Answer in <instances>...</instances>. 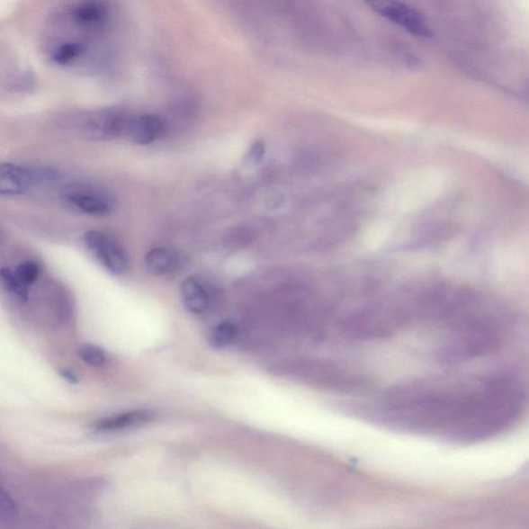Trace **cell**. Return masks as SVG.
<instances>
[{"instance_id": "obj_20", "label": "cell", "mask_w": 529, "mask_h": 529, "mask_svg": "<svg viewBox=\"0 0 529 529\" xmlns=\"http://www.w3.org/2000/svg\"><path fill=\"white\" fill-rule=\"evenodd\" d=\"M5 61H6V58L4 55V50H2V49H0V71H4V67H5Z\"/></svg>"}, {"instance_id": "obj_19", "label": "cell", "mask_w": 529, "mask_h": 529, "mask_svg": "<svg viewBox=\"0 0 529 529\" xmlns=\"http://www.w3.org/2000/svg\"><path fill=\"white\" fill-rule=\"evenodd\" d=\"M59 373L62 378L67 380L68 382H72V384H76V382L79 381V379L78 377H76V374L74 372L69 371V369H61Z\"/></svg>"}, {"instance_id": "obj_18", "label": "cell", "mask_w": 529, "mask_h": 529, "mask_svg": "<svg viewBox=\"0 0 529 529\" xmlns=\"http://www.w3.org/2000/svg\"><path fill=\"white\" fill-rule=\"evenodd\" d=\"M264 152H266V148H264L263 142L257 141L254 143L248 153V161L253 165L262 163L264 157Z\"/></svg>"}, {"instance_id": "obj_16", "label": "cell", "mask_w": 529, "mask_h": 529, "mask_svg": "<svg viewBox=\"0 0 529 529\" xmlns=\"http://www.w3.org/2000/svg\"><path fill=\"white\" fill-rule=\"evenodd\" d=\"M19 510L15 500L11 494L0 484V518L5 521H13L18 518Z\"/></svg>"}, {"instance_id": "obj_6", "label": "cell", "mask_w": 529, "mask_h": 529, "mask_svg": "<svg viewBox=\"0 0 529 529\" xmlns=\"http://www.w3.org/2000/svg\"><path fill=\"white\" fill-rule=\"evenodd\" d=\"M127 111L107 108L89 113L82 122L85 136L94 141H108L123 136L130 118Z\"/></svg>"}, {"instance_id": "obj_11", "label": "cell", "mask_w": 529, "mask_h": 529, "mask_svg": "<svg viewBox=\"0 0 529 529\" xmlns=\"http://www.w3.org/2000/svg\"><path fill=\"white\" fill-rule=\"evenodd\" d=\"M180 294L185 309L193 315H203L211 306V296L198 278H186L181 283Z\"/></svg>"}, {"instance_id": "obj_10", "label": "cell", "mask_w": 529, "mask_h": 529, "mask_svg": "<svg viewBox=\"0 0 529 529\" xmlns=\"http://www.w3.org/2000/svg\"><path fill=\"white\" fill-rule=\"evenodd\" d=\"M155 419V414L148 409L130 410L94 421L92 427L99 433H118L127 429L138 428Z\"/></svg>"}, {"instance_id": "obj_8", "label": "cell", "mask_w": 529, "mask_h": 529, "mask_svg": "<svg viewBox=\"0 0 529 529\" xmlns=\"http://www.w3.org/2000/svg\"><path fill=\"white\" fill-rule=\"evenodd\" d=\"M37 186L32 166L0 163V196H20Z\"/></svg>"}, {"instance_id": "obj_5", "label": "cell", "mask_w": 529, "mask_h": 529, "mask_svg": "<svg viewBox=\"0 0 529 529\" xmlns=\"http://www.w3.org/2000/svg\"><path fill=\"white\" fill-rule=\"evenodd\" d=\"M381 17L391 21L413 36L427 38L431 31L426 20L413 8L399 0H365Z\"/></svg>"}, {"instance_id": "obj_2", "label": "cell", "mask_w": 529, "mask_h": 529, "mask_svg": "<svg viewBox=\"0 0 529 529\" xmlns=\"http://www.w3.org/2000/svg\"><path fill=\"white\" fill-rule=\"evenodd\" d=\"M503 343L499 323L491 318L463 317L454 323L436 357L444 364L462 363L497 352Z\"/></svg>"}, {"instance_id": "obj_1", "label": "cell", "mask_w": 529, "mask_h": 529, "mask_svg": "<svg viewBox=\"0 0 529 529\" xmlns=\"http://www.w3.org/2000/svg\"><path fill=\"white\" fill-rule=\"evenodd\" d=\"M525 405L521 382L506 373L403 382L381 400L382 414L397 426L469 443L511 428Z\"/></svg>"}, {"instance_id": "obj_15", "label": "cell", "mask_w": 529, "mask_h": 529, "mask_svg": "<svg viewBox=\"0 0 529 529\" xmlns=\"http://www.w3.org/2000/svg\"><path fill=\"white\" fill-rule=\"evenodd\" d=\"M80 359L86 364L94 367H101L107 363V354L102 347L94 345H82L78 351Z\"/></svg>"}, {"instance_id": "obj_4", "label": "cell", "mask_w": 529, "mask_h": 529, "mask_svg": "<svg viewBox=\"0 0 529 529\" xmlns=\"http://www.w3.org/2000/svg\"><path fill=\"white\" fill-rule=\"evenodd\" d=\"M60 198L69 207L82 213L104 217L112 212L116 201L107 191L92 184H69L62 187Z\"/></svg>"}, {"instance_id": "obj_12", "label": "cell", "mask_w": 529, "mask_h": 529, "mask_svg": "<svg viewBox=\"0 0 529 529\" xmlns=\"http://www.w3.org/2000/svg\"><path fill=\"white\" fill-rule=\"evenodd\" d=\"M179 256L166 247L149 250L144 257L145 269L153 276L169 275L179 267Z\"/></svg>"}, {"instance_id": "obj_13", "label": "cell", "mask_w": 529, "mask_h": 529, "mask_svg": "<svg viewBox=\"0 0 529 529\" xmlns=\"http://www.w3.org/2000/svg\"><path fill=\"white\" fill-rule=\"evenodd\" d=\"M0 283L3 284L6 291L20 300H26L29 298L30 287L19 280L13 270L10 268L0 269Z\"/></svg>"}, {"instance_id": "obj_14", "label": "cell", "mask_w": 529, "mask_h": 529, "mask_svg": "<svg viewBox=\"0 0 529 529\" xmlns=\"http://www.w3.org/2000/svg\"><path fill=\"white\" fill-rule=\"evenodd\" d=\"M237 336V326L232 322H222L211 331L209 343L213 347L220 349L232 343Z\"/></svg>"}, {"instance_id": "obj_7", "label": "cell", "mask_w": 529, "mask_h": 529, "mask_svg": "<svg viewBox=\"0 0 529 529\" xmlns=\"http://www.w3.org/2000/svg\"><path fill=\"white\" fill-rule=\"evenodd\" d=\"M85 241L89 252L110 273L121 276L127 273L129 269L127 255L106 234L89 231L85 235Z\"/></svg>"}, {"instance_id": "obj_3", "label": "cell", "mask_w": 529, "mask_h": 529, "mask_svg": "<svg viewBox=\"0 0 529 529\" xmlns=\"http://www.w3.org/2000/svg\"><path fill=\"white\" fill-rule=\"evenodd\" d=\"M291 372L308 384L336 393H357L372 386L371 378L326 359L296 362Z\"/></svg>"}, {"instance_id": "obj_17", "label": "cell", "mask_w": 529, "mask_h": 529, "mask_svg": "<svg viewBox=\"0 0 529 529\" xmlns=\"http://www.w3.org/2000/svg\"><path fill=\"white\" fill-rule=\"evenodd\" d=\"M16 276L21 282H22L27 287H31V284L38 281L40 274V264L33 261L24 262L20 264L15 270H13Z\"/></svg>"}, {"instance_id": "obj_9", "label": "cell", "mask_w": 529, "mask_h": 529, "mask_svg": "<svg viewBox=\"0 0 529 529\" xmlns=\"http://www.w3.org/2000/svg\"><path fill=\"white\" fill-rule=\"evenodd\" d=\"M165 132V122L156 115H130L123 136L131 143L149 145L161 139Z\"/></svg>"}]
</instances>
